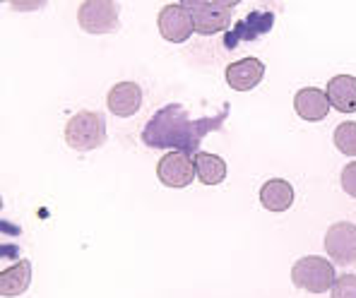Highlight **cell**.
Segmentation results:
<instances>
[{
  "label": "cell",
  "mask_w": 356,
  "mask_h": 298,
  "mask_svg": "<svg viewBox=\"0 0 356 298\" xmlns=\"http://www.w3.org/2000/svg\"><path fill=\"white\" fill-rule=\"evenodd\" d=\"M327 99L339 113H356V77L337 75L327 82Z\"/></svg>",
  "instance_id": "13"
},
{
  "label": "cell",
  "mask_w": 356,
  "mask_h": 298,
  "mask_svg": "<svg viewBox=\"0 0 356 298\" xmlns=\"http://www.w3.org/2000/svg\"><path fill=\"white\" fill-rule=\"evenodd\" d=\"M275 24V15L267 13V10H255V13L245 15L241 22L234 24V29H229L224 34V46L227 49H238L241 41H255L263 34L272 29Z\"/></svg>",
  "instance_id": "9"
},
{
  "label": "cell",
  "mask_w": 356,
  "mask_h": 298,
  "mask_svg": "<svg viewBox=\"0 0 356 298\" xmlns=\"http://www.w3.org/2000/svg\"><path fill=\"white\" fill-rule=\"evenodd\" d=\"M265 75V65L258 58H241L227 65V85L236 92H248L260 85Z\"/></svg>",
  "instance_id": "11"
},
{
  "label": "cell",
  "mask_w": 356,
  "mask_h": 298,
  "mask_svg": "<svg viewBox=\"0 0 356 298\" xmlns=\"http://www.w3.org/2000/svg\"><path fill=\"white\" fill-rule=\"evenodd\" d=\"M156 176L169 188H186L195 179V164H193L191 154L169 151V154L161 156L159 164H156Z\"/></svg>",
  "instance_id": "8"
},
{
  "label": "cell",
  "mask_w": 356,
  "mask_h": 298,
  "mask_svg": "<svg viewBox=\"0 0 356 298\" xmlns=\"http://www.w3.org/2000/svg\"><path fill=\"white\" fill-rule=\"evenodd\" d=\"M193 164H195V176L205 185H219L227 179V161L219 154H209V151H197L193 156Z\"/></svg>",
  "instance_id": "16"
},
{
  "label": "cell",
  "mask_w": 356,
  "mask_h": 298,
  "mask_svg": "<svg viewBox=\"0 0 356 298\" xmlns=\"http://www.w3.org/2000/svg\"><path fill=\"white\" fill-rule=\"evenodd\" d=\"M330 99H327V92L323 90H316V87H306V90H298L296 97H294V108L296 113L301 116L303 120H325L327 113H330Z\"/></svg>",
  "instance_id": "12"
},
{
  "label": "cell",
  "mask_w": 356,
  "mask_h": 298,
  "mask_svg": "<svg viewBox=\"0 0 356 298\" xmlns=\"http://www.w3.org/2000/svg\"><path fill=\"white\" fill-rule=\"evenodd\" d=\"M191 10L193 24H195L197 34H219L232 27V0H195V3H186Z\"/></svg>",
  "instance_id": "4"
},
{
  "label": "cell",
  "mask_w": 356,
  "mask_h": 298,
  "mask_svg": "<svg viewBox=\"0 0 356 298\" xmlns=\"http://www.w3.org/2000/svg\"><path fill=\"white\" fill-rule=\"evenodd\" d=\"M339 181H342V190L347 192V195L356 197V161H349V164L344 166Z\"/></svg>",
  "instance_id": "19"
},
{
  "label": "cell",
  "mask_w": 356,
  "mask_h": 298,
  "mask_svg": "<svg viewBox=\"0 0 356 298\" xmlns=\"http://www.w3.org/2000/svg\"><path fill=\"white\" fill-rule=\"evenodd\" d=\"M229 116V108L224 106L219 116L214 118H200L191 120L188 111L181 104H169V106L159 108L149 123L143 130V142L147 147H171V151H183V154H197L202 138L212 130H219L224 118Z\"/></svg>",
  "instance_id": "1"
},
{
  "label": "cell",
  "mask_w": 356,
  "mask_h": 298,
  "mask_svg": "<svg viewBox=\"0 0 356 298\" xmlns=\"http://www.w3.org/2000/svg\"><path fill=\"white\" fill-rule=\"evenodd\" d=\"M29 281H31V263L29 260H19L13 267L3 270V274H0V294L8 298L19 296L29 289Z\"/></svg>",
  "instance_id": "15"
},
{
  "label": "cell",
  "mask_w": 356,
  "mask_h": 298,
  "mask_svg": "<svg viewBox=\"0 0 356 298\" xmlns=\"http://www.w3.org/2000/svg\"><path fill=\"white\" fill-rule=\"evenodd\" d=\"M65 142L77 151L97 149L106 142V118L97 111L75 113L65 125Z\"/></svg>",
  "instance_id": "2"
},
{
  "label": "cell",
  "mask_w": 356,
  "mask_h": 298,
  "mask_svg": "<svg viewBox=\"0 0 356 298\" xmlns=\"http://www.w3.org/2000/svg\"><path fill=\"white\" fill-rule=\"evenodd\" d=\"M260 202L270 212H286L294 205V188L284 179H272L260 188Z\"/></svg>",
  "instance_id": "14"
},
{
  "label": "cell",
  "mask_w": 356,
  "mask_h": 298,
  "mask_svg": "<svg viewBox=\"0 0 356 298\" xmlns=\"http://www.w3.org/2000/svg\"><path fill=\"white\" fill-rule=\"evenodd\" d=\"M330 296L332 298H356V274H349L347 272V274L337 276Z\"/></svg>",
  "instance_id": "18"
},
{
  "label": "cell",
  "mask_w": 356,
  "mask_h": 298,
  "mask_svg": "<svg viewBox=\"0 0 356 298\" xmlns=\"http://www.w3.org/2000/svg\"><path fill=\"white\" fill-rule=\"evenodd\" d=\"M77 22L87 34H108L120 27L118 5L111 0H87L77 10Z\"/></svg>",
  "instance_id": "5"
},
{
  "label": "cell",
  "mask_w": 356,
  "mask_h": 298,
  "mask_svg": "<svg viewBox=\"0 0 356 298\" xmlns=\"http://www.w3.org/2000/svg\"><path fill=\"white\" fill-rule=\"evenodd\" d=\"M327 255L339 265H356V224L337 222L325 233Z\"/></svg>",
  "instance_id": "7"
},
{
  "label": "cell",
  "mask_w": 356,
  "mask_h": 298,
  "mask_svg": "<svg viewBox=\"0 0 356 298\" xmlns=\"http://www.w3.org/2000/svg\"><path fill=\"white\" fill-rule=\"evenodd\" d=\"M106 106L113 116L128 118L135 116L143 106V90H140L138 82H118L108 90Z\"/></svg>",
  "instance_id": "10"
},
{
  "label": "cell",
  "mask_w": 356,
  "mask_h": 298,
  "mask_svg": "<svg viewBox=\"0 0 356 298\" xmlns=\"http://www.w3.org/2000/svg\"><path fill=\"white\" fill-rule=\"evenodd\" d=\"M156 24H159V34L164 36L166 41H171V44H183V41L195 31L191 10H188L186 3L164 5V8L159 10Z\"/></svg>",
  "instance_id": "6"
},
{
  "label": "cell",
  "mask_w": 356,
  "mask_h": 298,
  "mask_svg": "<svg viewBox=\"0 0 356 298\" xmlns=\"http://www.w3.org/2000/svg\"><path fill=\"white\" fill-rule=\"evenodd\" d=\"M332 140H334V147L342 151V154L356 156V123H352V120L349 123H339Z\"/></svg>",
  "instance_id": "17"
},
{
  "label": "cell",
  "mask_w": 356,
  "mask_h": 298,
  "mask_svg": "<svg viewBox=\"0 0 356 298\" xmlns=\"http://www.w3.org/2000/svg\"><path fill=\"white\" fill-rule=\"evenodd\" d=\"M291 281L303 291L325 294V291H332L337 274H334V267L330 260L318 258V255H308V258H298L294 263V267H291Z\"/></svg>",
  "instance_id": "3"
}]
</instances>
